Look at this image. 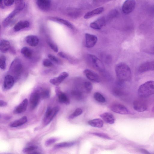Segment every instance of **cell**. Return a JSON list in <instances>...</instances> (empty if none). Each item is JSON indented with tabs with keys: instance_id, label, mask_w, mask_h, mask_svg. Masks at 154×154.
Wrapping results in <instances>:
<instances>
[{
	"instance_id": "cell-38",
	"label": "cell",
	"mask_w": 154,
	"mask_h": 154,
	"mask_svg": "<svg viewBox=\"0 0 154 154\" xmlns=\"http://www.w3.org/2000/svg\"><path fill=\"white\" fill-rule=\"evenodd\" d=\"M92 134L99 137H100L107 139H111V138L107 134L102 133L94 132L91 133Z\"/></svg>"
},
{
	"instance_id": "cell-45",
	"label": "cell",
	"mask_w": 154,
	"mask_h": 154,
	"mask_svg": "<svg viewBox=\"0 0 154 154\" xmlns=\"http://www.w3.org/2000/svg\"><path fill=\"white\" fill-rule=\"evenodd\" d=\"M7 105V103L3 100H0V107H4Z\"/></svg>"
},
{
	"instance_id": "cell-32",
	"label": "cell",
	"mask_w": 154,
	"mask_h": 154,
	"mask_svg": "<svg viewBox=\"0 0 154 154\" xmlns=\"http://www.w3.org/2000/svg\"><path fill=\"white\" fill-rule=\"evenodd\" d=\"M82 113V109L80 108L76 109L74 111L69 117L70 119H72L75 118L81 115Z\"/></svg>"
},
{
	"instance_id": "cell-14",
	"label": "cell",
	"mask_w": 154,
	"mask_h": 154,
	"mask_svg": "<svg viewBox=\"0 0 154 154\" xmlns=\"http://www.w3.org/2000/svg\"><path fill=\"white\" fill-rule=\"evenodd\" d=\"M133 108L136 111L138 112H143L146 111L148 108L147 104L141 100H136L133 103Z\"/></svg>"
},
{
	"instance_id": "cell-8",
	"label": "cell",
	"mask_w": 154,
	"mask_h": 154,
	"mask_svg": "<svg viewBox=\"0 0 154 154\" xmlns=\"http://www.w3.org/2000/svg\"><path fill=\"white\" fill-rule=\"evenodd\" d=\"M136 2L133 0L125 1L122 6V10L123 13L129 14L131 13L134 9L136 6Z\"/></svg>"
},
{
	"instance_id": "cell-5",
	"label": "cell",
	"mask_w": 154,
	"mask_h": 154,
	"mask_svg": "<svg viewBox=\"0 0 154 154\" xmlns=\"http://www.w3.org/2000/svg\"><path fill=\"white\" fill-rule=\"evenodd\" d=\"M58 107L55 106L52 108H48L43 119V124L45 125L48 124L56 116L59 111Z\"/></svg>"
},
{
	"instance_id": "cell-23",
	"label": "cell",
	"mask_w": 154,
	"mask_h": 154,
	"mask_svg": "<svg viewBox=\"0 0 154 154\" xmlns=\"http://www.w3.org/2000/svg\"><path fill=\"white\" fill-rule=\"evenodd\" d=\"M49 19L50 20L62 24L70 29H73V25L69 21L66 20L55 17H50Z\"/></svg>"
},
{
	"instance_id": "cell-47",
	"label": "cell",
	"mask_w": 154,
	"mask_h": 154,
	"mask_svg": "<svg viewBox=\"0 0 154 154\" xmlns=\"http://www.w3.org/2000/svg\"><path fill=\"white\" fill-rule=\"evenodd\" d=\"M150 12L152 13H154V5H153L150 8Z\"/></svg>"
},
{
	"instance_id": "cell-36",
	"label": "cell",
	"mask_w": 154,
	"mask_h": 154,
	"mask_svg": "<svg viewBox=\"0 0 154 154\" xmlns=\"http://www.w3.org/2000/svg\"><path fill=\"white\" fill-rule=\"evenodd\" d=\"M6 67V58L3 55L0 56V67L2 70L5 69Z\"/></svg>"
},
{
	"instance_id": "cell-18",
	"label": "cell",
	"mask_w": 154,
	"mask_h": 154,
	"mask_svg": "<svg viewBox=\"0 0 154 154\" xmlns=\"http://www.w3.org/2000/svg\"><path fill=\"white\" fill-rule=\"evenodd\" d=\"M28 103V100L26 98L15 108L14 111V113L15 114H20L24 112L26 109Z\"/></svg>"
},
{
	"instance_id": "cell-25",
	"label": "cell",
	"mask_w": 154,
	"mask_h": 154,
	"mask_svg": "<svg viewBox=\"0 0 154 154\" xmlns=\"http://www.w3.org/2000/svg\"><path fill=\"white\" fill-rule=\"evenodd\" d=\"M26 116H23L20 119L16 120L11 123L9 125L11 127H16L20 126L26 123L27 122Z\"/></svg>"
},
{
	"instance_id": "cell-49",
	"label": "cell",
	"mask_w": 154,
	"mask_h": 154,
	"mask_svg": "<svg viewBox=\"0 0 154 154\" xmlns=\"http://www.w3.org/2000/svg\"><path fill=\"white\" fill-rule=\"evenodd\" d=\"M152 53L154 54V47L153 48L152 51Z\"/></svg>"
},
{
	"instance_id": "cell-37",
	"label": "cell",
	"mask_w": 154,
	"mask_h": 154,
	"mask_svg": "<svg viewBox=\"0 0 154 154\" xmlns=\"http://www.w3.org/2000/svg\"><path fill=\"white\" fill-rule=\"evenodd\" d=\"M72 96L76 99L80 100L82 97L81 91L78 90H75L72 92Z\"/></svg>"
},
{
	"instance_id": "cell-10",
	"label": "cell",
	"mask_w": 154,
	"mask_h": 154,
	"mask_svg": "<svg viewBox=\"0 0 154 154\" xmlns=\"http://www.w3.org/2000/svg\"><path fill=\"white\" fill-rule=\"evenodd\" d=\"M85 46L88 48H91L94 47L97 41V37L94 35L88 33L85 34Z\"/></svg>"
},
{
	"instance_id": "cell-9",
	"label": "cell",
	"mask_w": 154,
	"mask_h": 154,
	"mask_svg": "<svg viewBox=\"0 0 154 154\" xmlns=\"http://www.w3.org/2000/svg\"><path fill=\"white\" fill-rule=\"evenodd\" d=\"M83 73L86 78L90 81L96 83H99L101 81L99 76L94 71L89 69H85Z\"/></svg>"
},
{
	"instance_id": "cell-19",
	"label": "cell",
	"mask_w": 154,
	"mask_h": 154,
	"mask_svg": "<svg viewBox=\"0 0 154 154\" xmlns=\"http://www.w3.org/2000/svg\"><path fill=\"white\" fill-rule=\"evenodd\" d=\"M102 119L106 123L112 124L115 122V119L114 116L111 113L105 112L100 115Z\"/></svg>"
},
{
	"instance_id": "cell-13",
	"label": "cell",
	"mask_w": 154,
	"mask_h": 154,
	"mask_svg": "<svg viewBox=\"0 0 154 154\" xmlns=\"http://www.w3.org/2000/svg\"><path fill=\"white\" fill-rule=\"evenodd\" d=\"M55 92L59 101L60 103L66 105H69L70 104L69 99L64 93L61 91L59 87H56Z\"/></svg>"
},
{
	"instance_id": "cell-33",
	"label": "cell",
	"mask_w": 154,
	"mask_h": 154,
	"mask_svg": "<svg viewBox=\"0 0 154 154\" xmlns=\"http://www.w3.org/2000/svg\"><path fill=\"white\" fill-rule=\"evenodd\" d=\"M39 92L41 97L43 99H46L50 97V92L48 89H42Z\"/></svg>"
},
{
	"instance_id": "cell-50",
	"label": "cell",
	"mask_w": 154,
	"mask_h": 154,
	"mask_svg": "<svg viewBox=\"0 0 154 154\" xmlns=\"http://www.w3.org/2000/svg\"><path fill=\"white\" fill-rule=\"evenodd\" d=\"M152 111L154 112V106H153L152 109Z\"/></svg>"
},
{
	"instance_id": "cell-31",
	"label": "cell",
	"mask_w": 154,
	"mask_h": 154,
	"mask_svg": "<svg viewBox=\"0 0 154 154\" xmlns=\"http://www.w3.org/2000/svg\"><path fill=\"white\" fill-rule=\"evenodd\" d=\"M93 97L94 99L98 102L104 103L106 102L105 97L99 92H95L94 94Z\"/></svg>"
},
{
	"instance_id": "cell-1",
	"label": "cell",
	"mask_w": 154,
	"mask_h": 154,
	"mask_svg": "<svg viewBox=\"0 0 154 154\" xmlns=\"http://www.w3.org/2000/svg\"><path fill=\"white\" fill-rule=\"evenodd\" d=\"M116 76L119 81L124 82L130 80L131 72L129 67L124 62H120L115 67Z\"/></svg>"
},
{
	"instance_id": "cell-21",
	"label": "cell",
	"mask_w": 154,
	"mask_h": 154,
	"mask_svg": "<svg viewBox=\"0 0 154 154\" xmlns=\"http://www.w3.org/2000/svg\"><path fill=\"white\" fill-rule=\"evenodd\" d=\"M25 40L28 44L32 47L36 46L39 42L38 38L33 35L27 36L25 38Z\"/></svg>"
},
{
	"instance_id": "cell-22",
	"label": "cell",
	"mask_w": 154,
	"mask_h": 154,
	"mask_svg": "<svg viewBox=\"0 0 154 154\" xmlns=\"http://www.w3.org/2000/svg\"><path fill=\"white\" fill-rule=\"evenodd\" d=\"M104 8L101 7L96 8L92 11L87 12L84 16L85 19H88L95 15L99 14L103 12Z\"/></svg>"
},
{
	"instance_id": "cell-12",
	"label": "cell",
	"mask_w": 154,
	"mask_h": 154,
	"mask_svg": "<svg viewBox=\"0 0 154 154\" xmlns=\"http://www.w3.org/2000/svg\"><path fill=\"white\" fill-rule=\"evenodd\" d=\"M41 98L39 91H36L31 94L29 99V103L31 109H35L38 105Z\"/></svg>"
},
{
	"instance_id": "cell-4",
	"label": "cell",
	"mask_w": 154,
	"mask_h": 154,
	"mask_svg": "<svg viewBox=\"0 0 154 154\" xmlns=\"http://www.w3.org/2000/svg\"><path fill=\"white\" fill-rule=\"evenodd\" d=\"M87 58L89 63L97 70L101 72L104 71L105 67L103 63L97 56L88 54Z\"/></svg>"
},
{
	"instance_id": "cell-42",
	"label": "cell",
	"mask_w": 154,
	"mask_h": 154,
	"mask_svg": "<svg viewBox=\"0 0 154 154\" xmlns=\"http://www.w3.org/2000/svg\"><path fill=\"white\" fill-rule=\"evenodd\" d=\"M57 140V139L56 138H50L46 141L45 144L46 146H49L55 143Z\"/></svg>"
},
{
	"instance_id": "cell-17",
	"label": "cell",
	"mask_w": 154,
	"mask_h": 154,
	"mask_svg": "<svg viewBox=\"0 0 154 154\" xmlns=\"http://www.w3.org/2000/svg\"><path fill=\"white\" fill-rule=\"evenodd\" d=\"M14 83V78L10 75H6L5 78L3 83L4 88L8 90L11 88Z\"/></svg>"
},
{
	"instance_id": "cell-6",
	"label": "cell",
	"mask_w": 154,
	"mask_h": 154,
	"mask_svg": "<svg viewBox=\"0 0 154 154\" xmlns=\"http://www.w3.org/2000/svg\"><path fill=\"white\" fill-rule=\"evenodd\" d=\"M110 108L112 111L122 115L132 114L126 106L120 103H114L111 106Z\"/></svg>"
},
{
	"instance_id": "cell-46",
	"label": "cell",
	"mask_w": 154,
	"mask_h": 154,
	"mask_svg": "<svg viewBox=\"0 0 154 154\" xmlns=\"http://www.w3.org/2000/svg\"><path fill=\"white\" fill-rule=\"evenodd\" d=\"M27 154H42L41 152L37 151L31 152L28 153Z\"/></svg>"
},
{
	"instance_id": "cell-35",
	"label": "cell",
	"mask_w": 154,
	"mask_h": 154,
	"mask_svg": "<svg viewBox=\"0 0 154 154\" xmlns=\"http://www.w3.org/2000/svg\"><path fill=\"white\" fill-rule=\"evenodd\" d=\"M58 55L61 57L68 60L71 62H75V60L73 59L72 57L70 56L67 55L65 53L62 52H59L58 54Z\"/></svg>"
},
{
	"instance_id": "cell-7",
	"label": "cell",
	"mask_w": 154,
	"mask_h": 154,
	"mask_svg": "<svg viewBox=\"0 0 154 154\" xmlns=\"http://www.w3.org/2000/svg\"><path fill=\"white\" fill-rule=\"evenodd\" d=\"M23 67L20 60L18 58L14 59L10 67V70L15 75L20 74L22 71Z\"/></svg>"
},
{
	"instance_id": "cell-41",
	"label": "cell",
	"mask_w": 154,
	"mask_h": 154,
	"mask_svg": "<svg viewBox=\"0 0 154 154\" xmlns=\"http://www.w3.org/2000/svg\"><path fill=\"white\" fill-rule=\"evenodd\" d=\"M48 44L50 48L55 52H57L58 49L57 46L54 44L50 42H48Z\"/></svg>"
},
{
	"instance_id": "cell-11",
	"label": "cell",
	"mask_w": 154,
	"mask_h": 154,
	"mask_svg": "<svg viewBox=\"0 0 154 154\" xmlns=\"http://www.w3.org/2000/svg\"><path fill=\"white\" fill-rule=\"evenodd\" d=\"M154 70V60L147 61L141 64L139 67L138 72L141 73Z\"/></svg>"
},
{
	"instance_id": "cell-16",
	"label": "cell",
	"mask_w": 154,
	"mask_h": 154,
	"mask_svg": "<svg viewBox=\"0 0 154 154\" xmlns=\"http://www.w3.org/2000/svg\"><path fill=\"white\" fill-rule=\"evenodd\" d=\"M106 23V20L105 18L104 17H101L91 23L90 24V26L93 29L99 30L105 26Z\"/></svg>"
},
{
	"instance_id": "cell-39",
	"label": "cell",
	"mask_w": 154,
	"mask_h": 154,
	"mask_svg": "<svg viewBox=\"0 0 154 154\" xmlns=\"http://www.w3.org/2000/svg\"><path fill=\"white\" fill-rule=\"evenodd\" d=\"M37 146H31L25 147L23 149V151L24 152H30L36 149Z\"/></svg>"
},
{
	"instance_id": "cell-26",
	"label": "cell",
	"mask_w": 154,
	"mask_h": 154,
	"mask_svg": "<svg viewBox=\"0 0 154 154\" xmlns=\"http://www.w3.org/2000/svg\"><path fill=\"white\" fill-rule=\"evenodd\" d=\"M88 124L92 127L100 128L103 126V122L100 119H95L89 121Z\"/></svg>"
},
{
	"instance_id": "cell-24",
	"label": "cell",
	"mask_w": 154,
	"mask_h": 154,
	"mask_svg": "<svg viewBox=\"0 0 154 154\" xmlns=\"http://www.w3.org/2000/svg\"><path fill=\"white\" fill-rule=\"evenodd\" d=\"M30 23L29 21L27 20H21L18 22L14 26V30L16 32H17L21 30L29 27Z\"/></svg>"
},
{
	"instance_id": "cell-40",
	"label": "cell",
	"mask_w": 154,
	"mask_h": 154,
	"mask_svg": "<svg viewBox=\"0 0 154 154\" xmlns=\"http://www.w3.org/2000/svg\"><path fill=\"white\" fill-rule=\"evenodd\" d=\"M43 65L46 67H51L52 65V63L50 60L45 59L43 60L42 62Z\"/></svg>"
},
{
	"instance_id": "cell-48",
	"label": "cell",
	"mask_w": 154,
	"mask_h": 154,
	"mask_svg": "<svg viewBox=\"0 0 154 154\" xmlns=\"http://www.w3.org/2000/svg\"><path fill=\"white\" fill-rule=\"evenodd\" d=\"M3 1H2V0H1L0 1V6L1 8H3L4 7L3 4Z\"/></svg>"
},
{
	"instance_id": "cell-44",
	"label": "cell",
	"mask_w": 154,
	"mask_h": 154,
	"mask_svg": "<svg viewBox=\"0 0 154 154\" xmlns=\"http://www.w3.org/2000/svg\"><path fill=\"white\" fill-rule=\"evenodd\" d=\"M14 1L13 0H5L3 1L4 5L8 6L12 5L14 4Z\"/></svg>"
},
{
	"instance_id": "cell-15",
	"label": "cell",
	"mask_w": 154,
	"mask_h": 154,
	"mask_svg": "<svg viewBox=\"0 0 154 154\" xmlns=\"http://www.w3.org/2000/svg\"><path fill=\"white\" fill-rule=\"evenodd\" d=\"M68 76L69 74L67 72H63L60 73L58 77L51 79L50 82L52 85L58 86Z\"/></svg>"
},
{
	"instance_id": "cell-34",
	"label": "cell",
	"mask_w": 154,
	"mask_h": 154,
	"mask_svg": "<svg viewBox=\"0 0 154 154\" xmlns=\"http://www.w3.org/2000/svg\"><path fill=\"white\" fill-rule=\"evenodd\" d=\"M119 13L116 9H113L111 11L108 15V18L112 19L116 18L119 16Z\"/></svg>"
},
{
	"instance_id": "cell-20",
	"label": "cell",
	"mask_w": 154,
	"mask_h": 154,
	"mask_svg": "<svg viewBox=\"0 0 154 154\" xmlns=\"http://www.w3.org/2000/svg\"><path fill=\"white\" fill-rule=\"evenodd\" d=\"M51 3V1L49 0H38L36 1L38 7L44 11H47L49 9Z\"/></svg>"
},
{
	"instance_id": "cell-2",
	"label": "cell",
	"mask_w": 154,
	"mask_h": 154,
	"mask_svg": "<svg viewBox=\"0 0 154 154\" xmlns=\"http://www.w3.org/2000/svg\"><path fill=\"white\" fill-rule=\"evenodd\" d=\"M138 94L141 98H145L154 94V81H149L142 84L138 90Z\"/></svg>"
},
{
	"instance_id": "cell-30",
	"label": "cell",
	"mask_w": 154,
	"mask_h": 154,
	"mask_svg": "<svg viewBox=\"0 0 154 154\" xmlns=\"http://www.w3.org/2000/svg\"><path fill=\"white\" fill-rule=\"evenodd\" d=\"M74 142H63L56 144L54 146V148H61L69 147L75 144Z\"/></svg>"
},
{
	"instance_id": "cell-43",
	"label": "cell",
	"mask_w": 154,
	"mask_h": 154,
	"mask_svg": "<svg viewBox=\"0 0 154 154\" xmlns=\"http://www.w3.org/2000/svg\"><path fill=\"white\" fill-rule=\"evenodd\" d=\"M48 57L50 59V60L55 63H58L59 62V60L58 59L53 55L49 54L48 55Z\"/></svg>"
},
{
	"instance_id": "cell-3",
	"label": "cell",
	"mask_w": 154,
	"mask_h": 154,
	"mask_svg": "<svg viewBox=\"0 0 154 154\" xmlns=\"http://www.w3.org/2000/svg\"><path fill=\"white\" fill-rule=\"evenodd\" d=\"M25 5V3L20 1L15 8L4 20L2 23L3 26H8L15 17L23 9Z\"/></svg>"
},
{
	"instance_id": "cell-27",
	"label": "cell",
	"mask_w": 154,
	"mask_h": 154,
	"mask_svg": "<svg viewBox=\"0 0 154 154\" xmlns=\"http://www.w3.org/2000/svg\"><path fill=\"white\" fill-rule=\"evenodd\" d=\"M10 47V44L8 40L2 39L0 42V50L3 53L6 52Z\"/></svg>"
},
{
	"instance_id": "cell-28",
	"label": "cell",
	"mask_w": 154,
	"mask_h": 154,
	"mask_svg": "<svg viewBox=\"0 0 154 154\" xmlns=\"http://www.w3.org/2000/svg\"><path fill=\"white\" fill-rule=\"evenodd\" d=\"M82 88L84 92L88 93L91 91L93 88V86L90 82L86 81L83 83L82 85Z\"/></svg>"
},
{
	"instance_id": "cell-29",
	"label": "cell",
	"mask_w": 154,
	"mask_h": 154,
	"mask_svg": "<svg viewBox=\"0 0 154 154\" xmlns=\"http://www.w3.org/2000/svg\"><path fill=\"white\" fill-rule=\"evenodd\" d=\"M21 53L26 58H30L32 56V52L31 50L27 47H23L21 50Z\"/></svg>"
}]
</instances>
